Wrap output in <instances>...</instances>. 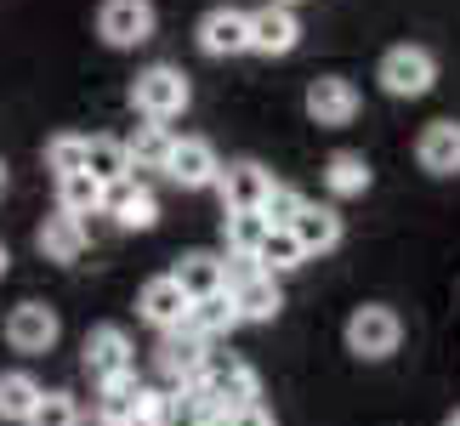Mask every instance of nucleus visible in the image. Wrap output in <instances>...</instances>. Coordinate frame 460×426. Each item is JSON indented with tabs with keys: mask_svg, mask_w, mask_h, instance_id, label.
Returning a JSON list of instances; mask_svg holds the SVG:
<instances>
[{
	"mask_svg": "<svg viewBox=\"0 0 460 426\" xmlns=\"http://www.w3.org/2000/svg\"><path fill=\"white\" fill-rule=\"evenodd\" d=\"M444 426H460V410H455V415H449V421H444Z\"/></svg>",
	"mask_w": 460,
	"mask_h": 426,
	"instance_id": "e433bc0d",
	"label": "nucleus"
},
{
	"mask_svg": "<svg viewBox=\"0 0 460 426\" xmlns=\"http://www.w3.org/2000/svg\"><path fill=\"white\" fill-rule=\"evenodd\" d=\"M256 262H261V268H268V273L279 279V273H296V268H302V262H307V251L296 244V234H290V227H268V239H261Z\"/></svg>",
	"mask_w": 460,
	"mask_h": 426,
	"instance_id": "c85d7f7f",
	"label": "nucleus"
},
{
	"mask_svg": "<svg viewBox=\"0 0 460 426\" xmlns=\"http://www.w3.org/2000/svg\"><path fill=\"white\" fill-rule=\"evenodd\" d=\"M188 307H193V301L182 296V284H176L171 273H154L143 290H137V318H143V324H154L159 335H165V330H182Z\"/></svg>",
	"mask_w": 460,
	"mask_h": 426,
	"instance_id": "f3484780",
	"label": "nucleus"
},
{
	"mask_svg": "<svg viewBox=\"0 0 460 426\" xmlns=\"http://www.w3.org/2000/svg\"><path fill=\"white\" fill-rule=\"evenodd\" d=\"M222 268H227V296L239 307V324H273L285 313V290L256 256H222Z\"/></svg>",
	"mask_w": 460,
	"mask_h": 426,
	"instance_id": "f03ea898",
	"label": "nucleus"
},
{
	"mask_svg": "<svg viewBox=\"0 0 460 426\" xmlns=\"http://www.w3.org/2000/svg\"><path fill=\"white\" fill-rule=\"evenodd\" d=\"M193 40H199L205 58H244L251 51V12L244 6H210L199 17V29H193Z\"/></svg>",
	"mask_w": 460,
	"mask_h": 426,
	"instance_id": "f8f14e48",
	"label": "nucleus"
},
{
	"mask_svg": "<svg viewBox=\"0 0 460 426\" xmlns=\"http://www.w3.org/2000/svg\"><path fill=\"white\" fill-rule=\"evenodd\" d=\"M0 188H6V159H0Z\"/></svg>",
	"mask_w": 460,
	"mask_h": 426,
	"instance_id": "c9c22d12",
	"label": "nucleus"
},
{
	"mask_svg": "<svg viewBox=\"0 0 460 426\" xmlns=\"http://www.w3.org/2000/svg\"><path fill=\"white\" fill-rule=\"evenodd\" d=\"M102 210H109L114 227H126V234H154V227H159V193L148 182H137V176L114 182L109 200H102Z\"/></svg>",
	"mask_w": 460,
	"mask_h": 426,
	"instance_id": "2eb2a0df",
	"label": "nucleus"
},
{
	"mask_svg": "<svg viewBox=\"0 0 460 426\" xmlns=\"http://www.w3.org/2000/svg\"><path fill=\"white\" fill-rule=\"evenodd\" d=\"M290 234H296V244H302L307 256H324V251H335V244H341L347 227H341V210H335V205H313V200H307L302 217L290 222Z\"/></svg>",
	"mask_w": 460,
	"mask_h": 426,
	"instance_id": "412c9836",
	"label": "nucleus"
},
{
	"mask_svg": "<svg viewBox=\"0 0 460 426\" xmlns=\"http://www.w3.org/2000/svg\"><path fill=\"white\" fill-rule=\"evenodd\" d=\"M279 6H290V12H296V6H307V0H279Z\"/></svg>",
	"mask_w": 460,
	"mask_h": 426,
	"instance_id": "f704fd0d",
	"label": "nucleus"
},
{
	"mask_svg": "<svg viewBox=\"0 0 460 426\" xmlns=\"http://www.w3.org/2000/svg\"><path fill=\"white\" fill-rule=\"evenodd\" d=\"M217 426H279V415L268 410V404H239V410H227V415H217Z\"/></svg>",
	"mask_w": 460,
	"mask_h": 426,
	"instance_id": "473e14b6",
	"label": "nucleus"
},
{
	"mask_svg": "<svg viewBox=\"0 0 460 426\" xmlns=\"http://www.w3.org/2000/svg\"><path fill=\"white\" fill-rule=\"evenodd\" d=\"M40 393H46V386L34 381L29 369H6V376H0V421L23 426L34 415V404H40Z\"/></svg>",
	"mask_w": 460,
	"mask_h": 426,
	"instance_id": "bb28decb",
	"label": "nucleus"
},
{
	"mask_svg": "<svg viewBox=\"0 0 460 426\" xmlns=\"http://www.w3.org/2000/svg\"><path fill=\"white\" fill-rule=\"evenodd\" d=\"M80 421H85L80 398L63 393V386H51V393H40V404H34V415L23 426H80Z\"/></svg>",
	"mask_w": 460,
	"mask_h": 426,
	"instance_id": "c756f323",
	"label": "nucleus"
},
{
	"mask_svg": "<svg viewBox=\"0 0 460 426\" xmlns=\"http://www.w3.org/2000/svg\"><path fill=\"white\" fill-rule=\"evenodd\" d=\"M80 364H85V376H92V386H102V381L137 376V347L119 324H92L85 330V347H80Z\"/></svg>",
	"mask_w": 460,
	"mask_h": 426,
	"instance_id": "0eeeda50",
	"label": "nucleus"
},
{
	"mask_svg": "<svg viewBox=\"0 0 460 426\" xmlns=\"http://www.w3.org/2000/svg\"><path fill=\"white\" fill-rule=\"evenodd\" d=\"M296 46H302V17H296L290 6L268 0V6L251 12V51L256 58H290Z\"/></svg>",
	"mask_w": 460,
	"mask_h": 426,
	"instance_id": "4468645a",
	"label": "nucleus"
},
{
	"mask_svg": "<svg viewBox=\"0 0 460 426\" xmlns=\"http://www.w3.org/2000/svg\"><path fill=\"white\" fill-rule=\"evenodd\" d=\"M376 80H381V92L386 97H398V102H415V97H427L432 85H438V58L427 46H393L381 58V68H376Z\"/></svg>",
	"mask_w": 460,
	"mask_h": 426,
	"instance_id": "39448f33",
	"label": "nucleus"
},
{
	"mask_svg": "<svg viewBox=\"0 0 460 426\" xmlns=\"http://www.w3.org/2000/svg\"><path fill=\"white\" fill-rule=\"evenodd\" d=\"M222 239L227 256H256L261 239H268V217L261 210H222Z\"/></svg>",
	"mask_w": 460,
	"mask_h": 426,
	"instance_id": "cd10ccee",
	"label": "nucleus"
},
{
	"mask_svg": "<svg viewBox=\"0 0 460 426\" xmlns=\"http://www.w3.org/2000/svg\"><path fill=\"white\" fill-rule=\"evenodd\" d=\"M12 273V251H6V239H0V279Z\"/></svg>",
	"mask_w": 460,
	"mask_h": 426,
	"instance_id": "72a5a7b5",
	"label": "nucleus"
},
{
	"mask_svg": "<svg viewBox=\"0 0 460 426\" xmlns=\"http://www.w3.org/2000/svg\"><path fill=\"white\" fill-rule=\"evenodd\" d=\"M273 188H279V176H273L268 165H261V159H227L222 176H217L222 210H261Z\"/></svg>",
	"mask_w": 460,
	"mask_h": 426,
	"instance_id": "9b49d317",
	"label": "nucleus"
},
{
	"mask_svg": "<svg viewBox=\"0 0 460 426\" xmlns=\"http://www.w3.org/2000/svg\"><path fill=\"white\" fill-rule=\"evenodd\" d=\"M154 29H159L154 0H102V6H97V34H102V46H109V51L148 46Z\"/></svg>",
	"mask_w": 460,
	"mask_h": 426,
	"instance_id": "423d86ee",
	"label": "nucleus"
},
{
	"mask_svg": "<svg viewBox=\"0 0 460 426\" xmlns=\"http://www.w3.org/2000/svg\"><path fill=\"white\" fill-rule=\"evenodd\" d=\"M217 176H222V159L205 137H176V148L165 159V182L199 193V188H217Z\"/></svg>",
	"mask_w": 460,
	"mask_h": 426,
	"instance_id": "ddd939ff",
	"label": "nucleus"
},
{
	"mask_svg": "<svg viewBox=\"0 0 460 426\" xmlns=\"http://www.w3.org/2000/svg\"><path fill=\"white\" fill-rule=\"evenodd\" d=\"M193 102V80L182 75L176 63H148L143 75L131 80V109L154 120V126H171V120H182Z\"/></svg>",
	"mask_w": 460,
	"mask_h": 426,
	"instance_id": "7ed1b4c3",
	"label": "nucleus"
},
{
	"mask_svg": "<svg viewBox=\"0 0 460 426\" xmlns=\"http://www.w3.org/2000/svg\"><path fill=\"white\" fill-rule=\"evenodd\" d=\"M205 359H210V347L199 342V335H188V330H165V335H159V347H154V369L171 386H193V381H199V369H205Z\"/></svg>",
	"mask_w": 460,
	"mask_h": 426,
	"instance_id": "dca6fc26",
	"label": "nucleus"
},
{
	"mask_svg": "<svg viewBox=\"0 0 460 426\" xmlns=\"http://www.w3.org/2000/svg\"><path fill=\"white\" fill-rule=\"evenodd\" d=\"M58 335H63V318H58V307H46V301H17V307L6 313V347L23 352V359L51 352Z\"/></svg>",
	"mask_w": 460,
	"mask_h": 426,
	"instance_id": "1a4fd4ad",
	"label": "nucleus"
},
{
	"mask_svg": "<svg viewBox=\"0 0 460 426\" xmlns=\"http://www.w3.org/2000/svg\"><path fill=\"white\" fill-rule=\"evenodd\" d=\"M403 347V318L386 307V301H364V307H352L347 318V352L364 364H381L393 359V352Z\"/></svg>",
	"mask_w": 460,
	"mask_h": 426,
	"instance_id": "20e7f679",
	"label": "nucleus"
},
{
	"mask_svg": "<svg viewBox=\"0 0 460 426\" xmlns=\"http://www.w3.org/2000/svg\"><path fill=\"white\" fill-rule=\"evenodd\" d=\"M46 171L51 176H75V171H85V137L80 131H58L46 142Z\"/></svg>",
	"mask_w": 460,
	"mask_h": 426,
	"instance_id": "7c9ffc66",
	"label": "nucleus"
},
{
	"mask_svg": "<svg viewBox=\"0 0 460 426\" xmlns=\"http://www.w3.org/2000/svg\"><path fill=\"white\" fill-rule=\"evenodd\" d=\"M148 410H154V386H143L137 376L102 381L97 398H92V421L97 426H148Z\"/></svg>",
	"mask_w": 460,
	"mask_h": 426,
	"instance_id": "9d476101",
	"label": "nucleus"
},
{
	"mask_svg": "<svg viewBox=\"0 0 460 426\" xmlns=\"http://www.w3.org/2000/svg\"><path fill=\"white\" fill-rule=\"evenodd\" d=\"M188 398L199 404V415L205 421H217L227 410H239V404H256L261 398V381H256V369L234 359V352H210L205 369H199V381L188 386Z\"/></svg>",
	"mask_w": 460,
	"mask_h": 426,
	"instance_id": "f257e3e1",
	"label": "nucleus"
},
{
	"mask_svg": "<svg viewBox=\"0 0 460 426\" xmlns=\"http://www.w3.org/2000/svg\"><path fill=\"white\" fill-rule=\"evenodd\" d=\"M302 205H307V193H296L290 182H279L268 193V205H261V217H268V227H290L296 217H302Z\"/></svg>",
	"mask_w": 460,
	"mask_h": 426,
	"instance_id": "2f4dec72",
	"label": "nucleus"
},
{
	"mask_svg": "<svg viewBox=\"0 0 460 426\" xmlns=\"http://www.w3.org/2000/svg\"><path fill=\"white\" fill-rule=\"evenodd\" d=\"M415 165L427 176H460V120H432V126H420Z\"/></svg>",
	"mask_w": 460,
	"mask_h": 426,
	"instance_id": "a211bd4d",
	"label": "nucleus"
},
{
	"mask_svg": "<svg viewBox=\"0 0 460 426\" xmlns=\"http://www.w3.org/2000/svg\"><path fill=\"white\" fill-rule=\"evenodd\" d=\"M324 188H330V200H364V193L376 188V171H369L364 154L335 148V154L324 159Z\"/></svg>",
	"mask_w": 460,
	"mask_h": 426,
	"instance_id": "5701e85b",
	"label": "nucleus"
},
{
	"mask_svg": "<svg viewBox=\"0 0 460 426\" xmlns=\"http://www.w3.org/2000/svg\"><path fill=\"white\" fill-rule=\"evenodd\" d=\"M182 330L188 335H199L205 347H217V342H227V335L239 330V307H234V296H205V301H193L188 307V318H182Z\"/></svg>",
	"mask_w": 460,
	"mask_h": 426,
	"instance_id": "aec40b11",
	"label": "nucleus"
},
{
	"mask_svg": "<svg viewBox=\"0 0 460 426\" xmlns=\"http://www.w3.org/2000/svg\"><path fill=\"white\" fill-rule=\"evenodd\" d=\"M171 148H176L171 126H154V120H143V126H137V131L126 137V154H131V176H137V171H165Z\"/></svg>",
	"mask_w": 460,
	"mask_h": 426,
	"instance_id": "b1692460",
	"label": "nucleus"
},
{
	"mask_svg": "<svg viewBox=\"0 0 460 426\" xmlns=\"http://www.w3.org/2000/svg\"><path fill=\"white\" fill-rule=\"evenodd\" d=\"M307 120L313 126H324V131H347L352 120H358V109H364V97H358V85H352L347 75H318V80H307Z\"/></svg>",
	"mask_w": 460,
	"mask_h": 426,
	"instance_id": "6e6552de",
	"label": "nucleus"
},
{
	"mask_svg": "<svg viewBox=\"0 0 460 426\" xmlns=\"http://www.w3.org/2000/svg\"><path fill=\"white\" fill-rule=\"evenodd\" d=\"M102 200H109V188L97 182L92 171H75V176H58V210H68V217H97Z\"/></svg>",
	"mask_w": 460,
	"mask_h": 426,
	"instance_id": "a878e982",
	"label": "nucleus"
},
{
	"mask_svg": "<svg viewBox=\"0 0 460 426\" xmlns=\"http://www.w3.org/2000/svg\"><path fill=\"white\" fill-rule=\"evenodd\" d=\"M85 171H92L102 188L126 182V176H131V154H126V142H119V137H85Z\"/></svg>",
	"mask_w": 460,
	"mask_h": 426,
	"instance_id": "393cba45",
	"label": "nucleus"
},
{
	"mask_svg": "<svg viewBox=\"0 0 460 426\" xmlns=\"http://www.w3.org/2000/svg\"><path fill=\"white\" fill-rule=\"evenodd\" d=\"M171 279L182 284V296H188V301H205V296H222V290H227V268H222V256H210V251H188V256H176Z\"/></svg>",
	"mask_w": 460,
	"mask_h": 426,
	"instance_id": "4be33fe9",
	"label": "nucleus"
},
{
	"mask_svg": "<svg viewBox=\"0 0 460 426\" xmlns=\"http://www.w3.org/2000/svg\"><path fill=\"white\" fill-rule=\"evenodd\" d=\"M199 426H217V421H199Z\"/></svg>",
	"mask_w": 460,
	"mask_h": 426,
	"instance_id": "4c0bfd02",
	"label": "nucleus"
},
{
	"mask_svg": "<svg viewBox=\"0 0 460 426\" xmlns=\"http://www.w3.org/2000/svg\"><path fill=\"white\" fill-rule=\"evenodd\" d=\"M34 244H40V256L46 262H80L85 256V244H92V234H85V222L80 217H68V210H58V217H46L40 227H34Z\"/></svg>",
	"mask_w": 460,
	"mask_h": 426,
	"instance_id": "6ab92c4d",
	"label": "nucleus"
}]
</instances>
